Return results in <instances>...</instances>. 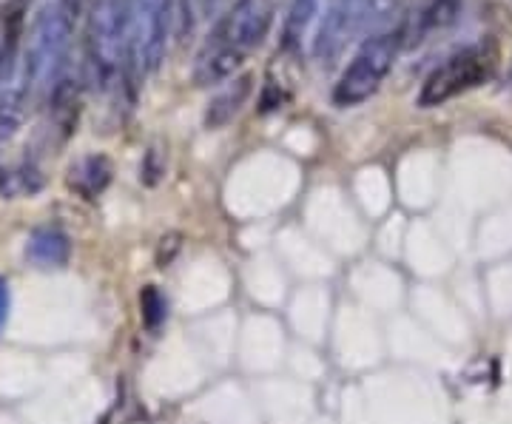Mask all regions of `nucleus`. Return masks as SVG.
Segmentation results:
<instances>
[{"instance_id":"nucleus-16","label":"nucleus","mask_w":512,"mask_h":424,"mask_svg":"<svg viewBox=\"0 0 512 424\" xmlns=\"http://www.w3.org/2000/svg\"><path fill=\"white\" fill-rule=\"evenodd\" d=\"M94 0H57V9L63 12V18L69 20L72 26H77L83 18H89Z\"/></svg>"},{"instance_id":"nucleus-12","label":"nucleus","mask_w":512,"mask_h":424,"mask_svg":"<svg viewBox=\"0 0 512 424\" xmlns=\"http://www.w3.org/2000/svg\"><path fill=\"white\" fill-rule=\"evenodd\" d=\"M319 9H322V0H291L285 29H282V49L285 52L302 49V43L311 37V29L319 20Z\"/></svg>"},{"instance_id":"nucleus-14","label":"nucleus","mask_w":512,"mask_h":424,"mask_svg":"<svg viewBox=\"0 0 512 424\" xmlns=\"http://www.w3.org/2000/svg\"><path fill=\"white\" fill-rule=\"evenodd\" d=\"M458 9H461V0H421L413 18V37L424 40L433 32L447 29L458 18Z\"/></svg>"},{"instance_id":"nucleus-13","label":"nucleus","mask_w":512,"mask_h":424,"mask_svg":"<svg viewBox=\"0 0 512 424\" xmlns=\"http://www.w3.org/2000/svg\"><path fill=\"white\" fill-rule=\"evenodd\" d=\"M26 109H29V94L23 80L0 86V143L18 134L26 120Z\"/></svg>"},{"instance_id":"nucleus-10","label":"nucleus","mask_w":512,"mask_h":424,"mask_svg":"<svg viewBox=\"0 0 512 424\" xmlns=\"http://www.w3.org/2000/svg\"><path fill=\"white\" fill-rule=\"evenodd\" d=\"M251 92H254V77L251 74H242V77L228 80V86L205 109V129H225L239 111H242V106L248 103Z\"/></svg>"},{"instance_id":"nucleus-8","label":"nucleus","mask_w":512,"mask_h":424,"mask_svg":"<svg viewBox=\"0 0 512 424\" xmlns=\"http://www.w3.org/2000/svg\"><path fill=\"white\" fill-rule=\"evenodd\" d=\"M242 63H245L242 52L220 46L214 40H205L202 52L197 55V63H194V83L197 86H220V83H228L242 69Z\"/></svg>"},{"instance_id":"nucleus-6","label":"nucleus","mask_w":512,"mask_h":424,"mask_svg":"<svg viewBox=\"0 0 512 424\" xmlns=\"http://www.w3.org/2000/svg\"><path fill=\"white\" fill-rule=\"evenodd\" d=\"M396 55H399V35L382 32V35L367 37L348 63V69L339 77L333 89V103L339 109H353L370 100L382 89V83L396 63Z\"/></svg>"},{"instance_id":"nucleus-5","label":"nucleus","mask_w":512,"mask_h":424,"mask_svg":"<svg viewBox=\"0 0 512 424\" xmlns=\"http://www.w3.org/2000/svg\"><path fill=\"white\" fill-rule=\"evenodd\" d=\"M402 12V0H330L328 12L313 37V55L322 63H333L348 49L353 37L382 23H393Z\"/></svg>"},{"instance_id":"nucleus-15","label":"nucleus","mask_w":512,"mask_h":424,"mask_svg":"<svg viewBox=\"0 0 512 424\" xmlns=\"http://www.w3.org/2000/svg\"><path fill=\"white\" fill-rule=\"evenodd\" d=\"M140 314H143L146 328H151V331H157L165 322V316H168V299L160 294L157 285H146L140 291Z\"/></svg>"},{"instance_id":"nucleus-1","label":"nucleus","mask_w":512,"mask_h":424,"mask_svg":"<svg viewBox=\"0 0 512 424\" xmlns=\"http://www.w3.org/2000/svg\"><path fill=\"white\" fill-rule=\"evenodd\" d=\"M72 35L74 26L63 18L57 3L40 9L23 52V86L29 100H49L57 83L69 74Z\"/></svg>"},{"instance_id":"nucleus-11","label":"nucleus","mask_w":512,"mask_h":424,"mask_svg":"<svg viewBox=\"0 0 512 424\" xmlns=\"http://www.w3.org/2000/svg\"><path fill=\"white\" fill-rule=\"evenodd\" d=\"M111 160L106 154H86L69 168V188L83 200H97L111 183Z\"/></svg>"},{"instance_id":"nucleus-4","label":"nucleus","mask_w":512,"mask_h":424,"mask_svg":"<svg viewBox=\"0 0 512 424\" xmlns=\"http://www.w3.org/2000/svg\"><path fill=\"white\" fill-rule=\"evenodd\" d=\"M171 20L174 0H126V74L131 80H143L163 66Z\"/></svg>"},{"instance_id":"nucleus-17","label":"nucleus","mask_w":512,"mask_h":424,"mask_svg":"<svg viewBox=\"0 0 512 424\" xmlns=\"http://www.w3.org/2000/svg\"><path fill=\"white\" fill-rule=\"evenodd\" d=\"M9 305H12V296H9V282L0 279V331L9 319Z\"/></svg>"},{"instance_id":"nucleus-9","label":"nucleus","mask_w":512,"mask_h":424,"mask_svg":"<svg viewBox=\"0 0 512 424\" xmlns=\"http://www.w3.org/2000/svg\"><path fill=\"white\" fill-rule=\"evenodd\" d=\"M26 257L40 271L66 268V262L72 257V242L55 225H43V228H35L26 242Z\"/></svg>"},{"instance_id":"nucleus-7","label":"nucleus","mask_w":512,"mask_h":424,"mask_svg":"<svg viewBox=\"0 0 512 424\" xmlns=\"http://www.w3.org/2000/svg\"><path fill=\"white\" fill-rule=\"evenodd\" d=\"M271 20H274V9H271L268 0H237L222 15L220 23L214 26V32L208 35V40L248 55L251 49H256L268 37Z\"/></svg>"},{"instance_id":"nucleus-3","label":"nucleus","mask_w":512,"mask_h":424,"mask_svg":"<svg viewBox=\"0 0 512 424\" xmlns=\"http://www.w3.org/2000/svg\"><path fill=\"white\" fill-rule=\"evenodd\" d=\"M498 60H501V52L493 40H478V43H470L450 57H444V63H439L421 83L419 106L436 109V106L456 100L458 94L487 83L498 69Z\"/></svg>"},{"instance_id":"nucleus-2","label":"nucleus","mask_w":512,"mask_h":424,"mask_svg":"<svg viewBox=\"0 0 512 424\" xmlns=\"http://www.w3.org/2000/svg\"><path fill=\"white\" fill-rule=\"evenodd\" d=\"M126 66V0H94L86 23V80L97 92H109Z\"/></svg>"}]
</instances>
